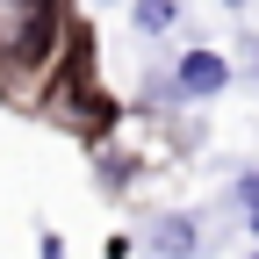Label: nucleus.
Masks as SVG:
<instances>
[{"instance_id": "nucleus-1", "label": "nucleus", "mask_w": 259, "mask_h": 259, "mask_svg": "<svg viewBox=\"0 0 259 259\" xmlns=\"http://www.w3.org/2000/svg\"><path fill=\"white\" fill-rule=\"evenodd\" d=\"M58 36V0H0V58L36 65Z\"/></svg>"}, {"instance_id": "nucleus-2", "label": "nucleus", "mask_w": 259, "mask_h": 259, "mask_svg": "<svg viewBox=\"0 0 259 259\" xmlns=\"http://www.w3.org/2000/svg\"><path fill=\"white\" fill-rule=\"evenodd\" d=\"M173 87L187 94V101H209V94L231 87V65H223L216 51H187V58H180V72H173Z\"/></svg>"}, {"instance_id": "nucleus-3", "label": "nucleus", "mask_w": 259, "mask_h": 259, "mask_svg": "<svg viewBox=\"0 0 259 259\" xmlns=\"http://www.w3.org/2000/svg\"><path fill=\"white\" fill-rule=\"evenodd\" d=\"M151 245H158V259H187V252H194V223H187V216H166V223L151 231Z\"/></svg>"}, {"instance_id": "nucleus-4", "label": "nucleus", "mask_w": 259, "mask_h": 259, "mask_svg": "<svg viewBox=\"0 0 259 259\" xmlns=\"http://www.w3.org/2000/svg\"><path fill=\"white\" fill-rule=\"evenodd\" d=\"M130 15H137V29H144V36H166V29H173V0H137Z\"/></svg>"}, {"instance_id": "nucleus-5", "label": "nucleus", "mask_w": 259, "mask_h": 259, "mask_svg": "<svg viewBox=\"0 0 259 259\" xmlns=\"http://www.w3.org/2000/svg\"><path fill=\"white\" fill-rule=\"evenodd\" d=\"M238 202H245V216L259 223V166H245V173H238Z\"/></svg>"}, {"instance_id": "nucleus-6", "label": "nucleus", "mask_w": 259, "mask_h": 259, "mask_svg": "<svg viewBox=\"0 0 259 259\" xmlns=\"http://www.w3.org/2000/svg\"><path fill=\"white\" fill-rule=\"evenodd\" d=\"M44 259H65V238H51V231H44Z\"/></svg>"}, {"instance_id": "nucleus-7", "label": "nucleus", "mask_w": 259, "mask_h": 259, "mask_svg": "<svg viewBox=\"0 0 259 259\" xmlns=\"http://www.w3.org/2000/svg\"><path fill=\"white\" fill-rule=\"evenodd\" d=\"M252 259H259V252H252Z\"/></svg>"}]
</instances>
